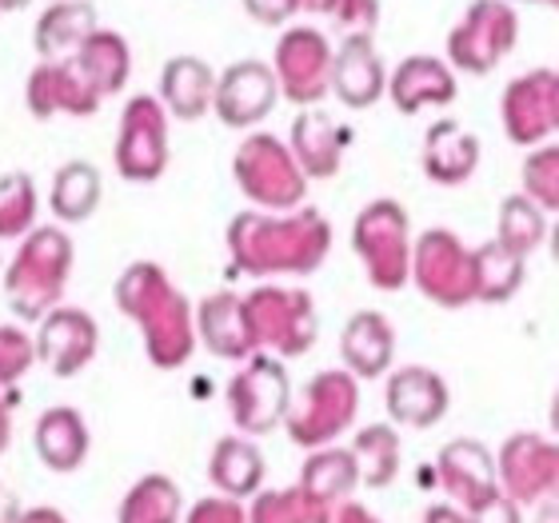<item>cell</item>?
<instances>
[{
  "label": "cell",
  "instance_id": "54",
  "mask_svg": "<svg viewBox=\"0 0 559 523\" xmlns=\"http://www.w3.org/2000/svg\"><path fill=\"white\" fill-rule=\"evenodd\" d=\"M28 0H0V9H9V12H16V9H24Z\"/></svg>",
  "mask_w": 559,
  "mask_h": 523
},
{
  "label": "cell",
  "instance_id": "34",
  "mask_svg": "<svg viewBox=\"0 0 559 523\" xmlns=\"http://www.w3.org/2000/svg\"><path fill=\"white\" fill-rule=\"evenodd\" d=\"M524 284V257H515L512 248H503L500 240L476 248V296L484 304H503L512 300Z\"/></svg>",
  "mask_w": 559,
  "mask_h": 523
},
{
  "label": "cell",
  "instance_id": "12",
  "mask_svg": "<svg viewBox=\"0 0 559 523\" xmlns=\"http://www.w3.org/2000/svg\"><path fill=\"white\" fill-rule=\"evenodd\" d=\"M500 488L520 508L524 503H556L559 500V440H544L532 431H520L503 443L496 455Z\"/></svg>",
  "mask_w": 559,
  "mask_h": 523
},
{
  "label": "cell",
  "instance_id": "44",
  "mask_svg": "<svg viewBox=\"0 0 559 523\" xmlns=\"http://www.w3.org/2000/svg\"><path fill=\"white\" fill-rule=\"evenodd\" d=\"M472 523H520V503L508 491H500L496 500H488L484 508L472 512Z\"/></svg>",
  "mask_w": 559,
  "mask_h": 523
},
{
  "label": "cell",
  "instance_id": "14",
  "mask_svg": "<svg viewBox=\"0 0 559 523\" xmlns=\"http://www.w3.org/2000/svg\"><path fill=\"white\" fill-rule=\"evenodd\" d=\"M436 479L440 488L452 496L455 508L467 515L484 508L488 500L500 496V472H496V455L479 440H452L436 460Z\"/></svg>",
  "mask_w": 559,
  "mask_h": 523
},
{
  "label": "cell",
  "instance_id": "1",
  "mask_svg": "<svg viewBox=\"0 0 559 523\" xmlns=\"http://www.w3.org/2000/svg\"><path fill=\"white\" fill-rule=\"evenodd\" d=\"M332 248V228L316 209H296L288 216L240 212L228 224V252L233 268L245 276H308L324 264Z\"/></svg>",
  "mask_w": 559,
  "mask_h": 523
},
{
  "label": "cell",
  "instance_id": "8",
  "mask_svg": "<svg viewBox=\"0 0 559 523\" xmlns=\"http://www.w3.org/2000/svg\"><path fill=\"white\" fill-rule=\"evenodd\" d=\"M245 308L257 348H269L292 360V356H304L316 344V308L308 292L264 284V288L248 292Z\"/></svg>",
  "mask_w": 559,
  "mask_h": 523
},
{
  "label": "cell",
  "instance_id": "51",
  "mask_svg": "<svg viewBox=\"0 0 559 523\" xmlns=\"http://www.w3.org/2000/svg\"><path fill=\"white\" fill-rule=\"evenodd\" d=\"M551 124L559 129V72H556V81H551Z\"/></svg>",
  "mask_w": 559,
  "mask_h": 523
},
{
  "label": "cell",
  "instance_id": "17",
  "mask_svg": "<svg viewBox=\"0 0 559 523\" xmlns=\"http://www.w3.org/2000/svg\"><path fill=\"white\" fill-rule=\"evenodd\" d=\"M28 108L36 120H48L52 112H72V117H93L105 96L96 93L93 81L81 72L76 60H45L28 76Z\"/></svg>",
  "mask_w": 559,
  "mask_h": 523
},
{
  "label": "cell",
  "instance_id": "24",
  "mask_svg": "<svg viewBox=\"0 0 559 523\" xmlns=\"http://www.w3.org/2000/svg\"><path fill=\"white\" fill-rule=\"evenodd\" d=\"M479 164V140L455 120H436L424 136V173L431 185H464Z\"/></svg>",
  "mask_w": 559,
  "mask_h": 523
},
{
  "label": "cell",
  "instance_id": "25",
  "mask_svg": "<svg viewBox=\"0 0 559 523\" xmlns=\"http://www.w3.org/2000/svg\"><path fill=\"white\" fill-rule=\"evenodd\" d=\"M388 93H392V105L412 117L424 105H452L455 100V76L452 69L436 57H408L400 60V69L392 72L388 81Z\"/></svg>",
  "mask_w": 559,
  "mask_h": 523
},
{
  "label": "cell",
  "instance_id": "28",
  "mask_svg": "<svg viewBox=\"0 0 559 523\" xmlns=\"http://www.w3.org/2000/svg\"><path fill=\"white\" fill-rule=\"evenodd\" d=\"M216 96V76L200 57H173L160 72V105L176 120H197Z\"/></svg>",
  "mask_w": 559,
  "mask_h": 523
},
{
  "label": "cell",
  "instance_id": "46",
  "mask_svg": "<svg viewBox=\"0 0 559 523\" xmlns=\"http://www.w3.org/2000/svg\"><path fill=\"white\" fill-rule=\"evenodd\" d=\"M332 523H380L376 520L368 508H360V503H352V500H344V503H336V512H332Z\"/></svg>",
  "mask_w": 559,
  "mask_h": 523
},
{
  "label": "cell",
  "instance_id": "20",
  "mask_svg": "<svg viewBox=\"0 0 559 523\" xmlns=\"http://www.w3.org/2000/svg\"><path fill=\"white\" fill-rule=\"evenodd\" d=\"M197 336L221 360H252V352H257V336H252V324H248V308L236 292H216V296H209V300L200 304Z\"/></svg>",
  "mask_w": 559,
  "mask_h": 523
},
{
  "label": "cell",
  "instance_id": "26",
  "mask_svg": "<svg viewBox=\"0 0 559 523\" xmlns=\"http://www.w3.org/2000/svg\"><path fill=\"white\" fill-rule=\"evenodd\" d=\"M33 448L40 464L52 472H76L88 455V424L76 407H48L45 416L36 419Z\"/></svg>",
  "mask_w": 559,
  "mask_h": 523
},
{
  "label": "cell",
  "instance_id": "7",
  "mask_svg": "<svg viewBox=\"0 0 559 523\" xmlns=\"http://www.w3.org/2000/svg\"><path fill=\"white\" fill-rule=\"evenodd\" d=\"M412 280L440 308H464L476 296V252L448 228H428L412 248Z\"/></svg>",
  "mask_w": 559,
  "mask_h": 523
},
{
  "label": "cell",
  "instance_id": "19",
  "mask_svg": "<svg viewBox=\"0 0 559 523\" xmlns=\"http://www.w3.org/2000/svg\"><path fill=\"white\" fill-rule=\"evenodd\" d=\"M388 416L396 419L400 428H431L440 424L448 412V384L431 368H396L388 380Z\"/></svg>",
  "mask_w": 559,
  "mask_h": 523
},
{
  "label": "cell",
  "instance_id": "18",
  "mask_svg": "<svg viewBox=\"0 0 559 523\" xmlns=\"http://www.w3.org/2000/svg\"><path fill=\"white\" fill-rule=\"evenodd\" d=\"M551 81L556 72L536 69L515 76L503 88V129L512 136V144H539L556 124H551Z\"/></svg>",
  "mask_w": 559,
  "mask_h": 523
},
{
  "label": "cell",
  "instance_id": "31",
  "mask_svg": "<svg viewBox=\"0 0 559 523\" xmlns=\"http://www.w3.org/2000/svg\"><path fill=\"white\" fill-rule=\"evenodd\" d=\"M72 60L81 64V72L93 81V88L100 96L120 93V88H124V81H129V69H132V57H129L124 36L108 33V28H96V33L84 40V48Z\"/></svg>",
  "mask_w": 559,
  "mask_h": 523
},
{
  "label": "cell",
  "instance_id": "48",
  "mask_svg": "<svg viewBox=\"0 0 559 523\" xmlns=\"http://www.w3.org/2000/svg\"><path fill=\"white\" fill-rule=\"evenodd\" d=\"M21 523H69V520H64L57 508H28Z\"/></svg>",
  "mask_w": 559,
  "mask_h": 523
},
{
  "label": "cell",
  "instance_id": "33",
  "mask_svg": "<svg viewBox=\"0 0 559 523\" xmlns=\"http://www.w3.org/2000/svg\"><path fill=\"white\" fill-rule=\"evenodd\" d=\"M180 488L168 476L136 479L120 503V523H180Z\"/></svg>",
  "mask_w": 559,
  "mask_h": 523
},
{
  "label": "cell",
  "instance_id": "35",
  "mask_svg": "<svg viewBox=\"0 0 559 523\" xmlns=\"http://www.w3.org/2000/svg\"><path fill=\"white\" fill-rule=\"evenodd\" d=\"M356 464H360V479L368 488H384L392 484L400 472V431H392L388 424H368L356 431L352 440Z\"/></svg>",
  "mask_w": 559,
  "mask_h": 523
},
{
  "label": "cell",
  "instance_id": "53",
  "mask_svg": "<svg viewBox=\"0 0 559 523\" xmlns=\"http://www.w3.org/2000/svg\"><path fill=\"white\" fill-rule=\"evenodd\" d=\"M551 431L559 436V388H556V400H551Z\"/></svg>",
  "mask_w": 559,
  "mask_h": 523
},
{
  "label": "cell",
  "instance_id": "32",
  "mask_svg": "<svg viewBox=\"0 0 559 523\" xmlns=\"http://www.w3.org/2000/svg\"><path fill=\"white\" fill-rule=\"evenodd\" d=\"M48 204L60 221L81 224L93 216V209L100 204V173L88 161H69L60 164V173L52 176V192Z\"/></svg>",
  "mask_w": 559,
  "mask_h": 523
},
{
  "label": "cell",
  "instance_id": "52",
  "mask_svg": "<svg viewBox=\"0 0 559 523\" xmlns=\"http://www.w3.org/2000/svg\"><path fill=\"white\" fill-rule=\"evenodd\" d=\"M539 523H559V500H556V503H548V508L539 512Z\"/></svg>",
  "mask_w": 559,
  "mask_h": 523
},
{
  "label": "cell",
  "instance_id": "55",
  "mask_svg": "<svg viewBox=\"0 0 559 523\" xmlns=\"http://www.w3.org/2000/svg\"><path fill=\"white\" fill-rule=\"evenodd\" d=\"M551 257L559 260V224H556V233H551Z\"/></svg>",
  "mask_w": 559,
  "mask_h": 523
},
{
  "label": "cell",
  "instance_id": "45",
  "mask_svg": "<svg viewBox=\"0 0 559 523\" xmlns=\"http://www.w3.org/2000/svg\"><path fill=\"white\" fill-rule=\"evenodd\" d=\"M419 523H472V515H467L464 508H455V503H436V508L424 512Z\"/></svg>",
  "mask_w": 559,
  "mask_h": 523
},
{
  "label": "cell",
  "instance_id": "13",
  "mask_svg": "<svg viewBox=\"0 0 559 523\" xmlns=\"http://www.w3.org/2000/svg\"><path fill=\"white\" fill-rule=\"evenodd\" d=\"M332 60L328 36L316 28H288L276 45V81L292 105H316L332 88Z\"/></svg>",
  "mask_w": 559,
  "mask_h": 523
},
{
  "label": "cell",
  "instance_id": "16",
  "mask_svg": "<svg viewBox=\"0 0 559 523\" xmlns=\"http://www.w3.org/2000/svg\"><path fill=\"white\" fill-rule=\"evenodd\" d=\"M96 320L81 308H52L40 320V336H36V356L48 364V372L60 380H72L76 372L88 368L96 356Z\"/></svg>",
  "mask_w": 559,
  "mask_h": 523
},
{
  "label": "cell",
  "instance_id": "22",
  "mask_svg": "<svg viewBox=\"0 0 559 523\" xmlns=\"http://www.w3.org/2000/svg\"><path fill=\"white\" fill-rule=\"evenodd\" d=\"M340 356L348 364V372L356 380H376L392 368V356H396V332L380 312H356L344 324V336H340Z\"/></svg>",
  "mask_w": 559,
  "mask_h": 523
},
{
  "label": "cell",
  "instance_id": "23",
  "mask_svg": "<svg viewBox=\"0 0 559 523\" xmlns=\"http://www.w3.org/2000/svg\"><path fill=\"white\" fill-rule=\"evenodd\" d=\"M344 140L348 132L340 129L328 112H300L292 120V156L304 168V176L312 180H328V176L340 173V161H344Z\"/></svg>",
  "mask_w": 559,
  "mask_h": 523
},
{
  "label": "cell",
  "instance_id": "43",
  "mask_svg": "<svg viewBox=\"0 0 559 523\" xmlns=\"http://www.w3.org/2000/svg\"><path fill=\"white\" fill-rule=\"evenodd\" d=\"M245 9L260 24H284L292 12L300 9V0H245Z\"/></svg>",
  "mask_w": 559,
  "mask_h": 523
},
{
  "label": "cell",
  "instance_id": "30",
  "mask_svg": "<svg viewBox=\"0 0 559 523\" xmlns=\"http://www.w3.org/2000/svg\"><path fill=\"white\" fill-rule=\"evenodd\" d=\"M356 484H364L356 452H352V448H332V443H328V448H316L300 472V488L308 491V496H316L320 503H328V508L348 500L352 491H356Z\"/></svg>",
  "mask_w": 559,
  "mask_h": 523
},
{
  "label": "cell",
  "instance_id": "36",
  "mask_svg": "<svg viewBox=\"0 0 559 523\" xmlns=\"http://www.w3.org/2000/svg\"><path fill=\"white\" fill-rule=\"evenodd\" d=\"M544 236H548V224H544V209H539L536 200L524 197V192H515L500 204V228H496V240L503 248H512L515 257H532L539 245H544Z\"/></svg>",
  "mask_w": 559,
  "mask_h": 523
},
{
  "label": "cell",
  "instance_id": "9",
  "mask_svg": "<svg viewBox=\"0 0 559 523\" xmlns=\"http://www.w3.org/2000/svg\"><path fill=\"white\" fill-rule=\"evenodd\" d=\"M292 384L276 356H252L228 384V412L245 436H264L288 419Z\"/></svg>",
  "mask_w": 559,
  "mask_h": 523
},
{
  "label": "cell",
  "instance_id": "37",
  "mask_svg": "<svg viewBox=\"0 0 559 523\" xmlns=\"http://www.w3.org/2000/svg\"><path fill=\"white\" fill-rule=\"evenodd\" d=\"M248 523H332V508L308 496L304 488L260 491L252 500Z\"/></svg>",
  "mask_w": 559,
  "mask_h": 523
},
{
  "label": "cell",
  "instance_id": "39",
  "mask_svg": "<svg viewBox=\"0 0 559 523\" xmlns=\"http://www.w3.org/2000/svg\"><path fill=\"white\" fill-rule=\"evenodd\" d=\"M524 197L539 209L559 212V144H544L524 161Z\"/></svg>",
  "mask_w": 559,
  "mask_h": 523
},
{
  "label": "cell",
  "instance_id": "4",
  "mask_svg": "<svg viewBox=\"0 0 559 523\" xmlns=\"http://www.w3.org/2000/svg\"><path fill=\"white\" fill-rule=\"evenodd\" d=\"M352 248L364 272L380 292H400L412 280V233L408 212L396 200H372L352 224Z\"/></svg>",
  "mask_w": 559,
  "mask_h": 523
},
{
  "label": "cell",
  "instance_id": "6",
  "mask_svg": "<svg viewBox=\"0 0 559 523\" xmlns=\"http://www.w3.org/2000/svg\"><path fill=\"white\" fill-rule=\"evenodd\" d=\"M233 173L240 192L260 209H296V204H304V192H308L304 168L296 164L288 144H280L272 132H252L236 148Z\"/></svg>",
  "mask_w": 559,
  "mask_h": 523
},
{
  "label": "cell",
  "instance_id": "49",
  "mask_svg": "<svg viewBox=\"0 0 559 523\" xmlns=\"http://www.w3.org/2000/svg\"><path fill=\"white\" fill-rule=\"evenodd\" d=\"M12 443V419H9V400H0V455L9 452Z\"/></svg>",
  "mask_w": 559,
  "mask_h": 523
},
{
  "label": "cell",
  "instance_id": "47",
  "mask_svg": "<svg viewBox=\"0 0 559 523\" xmlns=\"http://www.w3.org/2000/svg\"><path fill=\"white\" fill-rule=\"evenodd\" d=\"M21 520H24V508L16 503V496L0 484V523H21Z\"/></svg>",
  "mask_w": 559,
  "mask_h": 523
},
{
  "label": "cell",
  "instance_id": "2",
  "mask_svg": "<svg viewBox=\"0 0 559 523\" xmlns=\"http://www.w3.org/2000/svg\"><path fill=\"white\" fill-rule=\"evenodd\" d=\"M120 312L144 332V352L156 368H180L197 348V320L185 292H176L160 264L136 260L117 280Z\"/></svg>",
  "mask_w": 559,
  "mask_h": 523
},
{
  "label": "cell",
  "instance_id": "11",
  "mask_svg": "<svg viewBox=\"0 0 559 523\" xmlns=\"http://www.w3.org/2000/svg\"><path fill=\"white\" fill-rule=\"evenodd\" d=\"M117 168L132 185H152L168 168V112L156 96H132L120 117Z\"/></svg>",
  "mask_w": 559,
  "mask_h": 523
},
{
  "label": "cell",
  "instance_id": "38",
  "mask_svg": "<svg viewBox=\"0 0 559 523\" xmlns=\"http://www.w3.org/2000/svg\"><path fill=\"white\" fill-rule=\"evenodd\" d=\"M36 221V188L24 173L0 176V240H16Z\"/></svg>",
  "mask_w": 559,
  "mask_h": 523
},
{
  "label": "cell",
  "instance_id": "50",
  "mask_svg": "<svg viewBox=\"0 0 559 523\" xmlns=\"http://www.w3.org/2000/svg\"><path fill=\"white\" fill-rule=\"evenodd\" d=\"M300 9L304 12H332V16H336L340 0H300Z\"/></svg>",
  "mask_w": 559,
  "mask_h": 523
},
{
  "label": "cell",
  "instance_id": "10",
  "mask_svg": "<svg viewBox=\"0 0 559 523\" xmlns=\"http://www.w3.org/2000/svg\"><path fill=\"white\" fill-rule=\"evenodd\" d=\"M515 33H520V16L508 0H476V4H467L464 21L448 36V60L455 69L484 76L508 57Z\"/></svg>",
  "mask_w": 559,
  "mask_h": 523
},
{
  "label": "cell",
  "instance_id": "3",
  "mask_svg": "<svg viewBox=\"0 0 559 523\" xmlns=\"http://www.w3.org/2000/svg\"><path fill=\"white\" fill-rule=\"evenodd\" d=\"M72 272V240L60 228L45 224L24 236L21 252L4 272V296L21 320H45L64 296Z\"/></svg>",
  "mask_w": 559,
  "mask_h": 523
},
{
  "label": "cell",
  "instance_id": "42",
  "mask_svg": "<svg viewBox=\"0 0 559 523\" xmlns=\"http://www.w3.org/2000/svg\"><path fill=\"white\" fill-rule=\"evenodd\" d=\"M185 523H248V512L240 508V500H228V496H212V500H200Z\"/></svg>",
  "mask_w": 559,
  "mask_h": 523
},
{
  "label": "cell",
  "instance_id": "21",
  "mask_svg": "<svg viewBox=\"0 0 559 523\" xmlns=\"http://www.w3.org/2000/svg\"><path fill=\"white\" fill-rule=\"evenodd\" d=\"M384 88L388 76L380 57H376L372 36H348L332 60V93L348 108H368L384 96Z\"/></svg>",
  "mask_w": 559,
  "mask_h": 523
},
{
  "label": "cell",
  "instance_id": "15",
  "mask_svg": "<svg viewBox=\"0 0 559 523\" xmlns=\"http://www.w3.org/2000/svg\"><path fill=\"white\" fill-rule=\"evenodd\" d=\"M280 81L276 72L260 60H240L216 81V96H212V108L216 117L228 124V129H252L276 108Z\"/></svg>",
  "mask_w": 559,
  "mask_h": 523
},
{
  "label": "cell",
  "instance_id": "40",
  "mask_svg": "<svg viewBox=\"0 0 559 523\" xmlns=\"http://www.w3.org/2000/svg\"><path fill=\"white\" fill-rule=\"evenodd\" d=\"M36 360V340L12 324H0V384H16Z\"/></svg>",
  "mask_w": 559,
  "mask_h": 523
},
{
  "label": "cell",
  "instance_id": "5",
  "mask_svg": "<svg viewBox=\"0 0 559 523\" xmlns=\"http://www.w3.org/2000/svg\"><path fill=\"white\" fill-rule=\"evenodd\" d=\"M356 407H360V384H356V376L332 368V372H320L304 384V392L292 400L284 428H288L292 443L316 452V448H328L340 431L352 428Z\"/></svg>",
  "mask_w": 559,
  "mask_h": 523
},
{
  "label": "cell",
  "instance_id": "41",
  "mask_svg": "<svg viewBox=\"0 0 559 523\" xmlns=\"http://www.w3.org/2000/svg\"><path fill=\"white\" fill-rule=\"evenodd\" d=\"M376 21H380V0H340L336 24L348 36H372Z\"/></svg>",
  "mask_w": 559,
  "mask_h": 523
},
{
  "label": "cell",
  "instance_id": "27",
  "mask_svg": "<svg viewBox=\"0 0 559 523\" xmlns=\"http://www.w3.org/2000/svg\"><path fill=\"white\" fill-rule=\"evenodd\" d=\"M96 33V9L88 0H60L40 12L36 21V52L45 60H69L84 48V40Z\"/></svg>",
  "mask_w": 559,
  "mask_h": 523
},
{
  "label": "cell",
  "instance_id": "29",
  "mask_svg": "<svg viewBox=\"0 0 559 523\" xmlns=\"http://www.w3.org/2000/svg\"><path fill=\"white\" fill-rule=\"evenodd\" d=\"M209 479L228 496V500H245V496H260L264 484V455L248 436H224L212 448L209 460Z\"/></svg>",
  "mask_w": 559,
  "mask_h": 523
},
{
  "label": "cell",
  "instance_id": "56",
  "mask_svg": "<svg viewBox=\"0 0 559 523\" xmlns=\"http://www.w3.org/2000/svg\"><path fill=\"white\" fill-rule=\"evenodd\" d=\"M544 4H556V9H559V0H544Z\"/></svg>",
  "mask_w": 559,
  "mask_h": 523
}]
</instances>
